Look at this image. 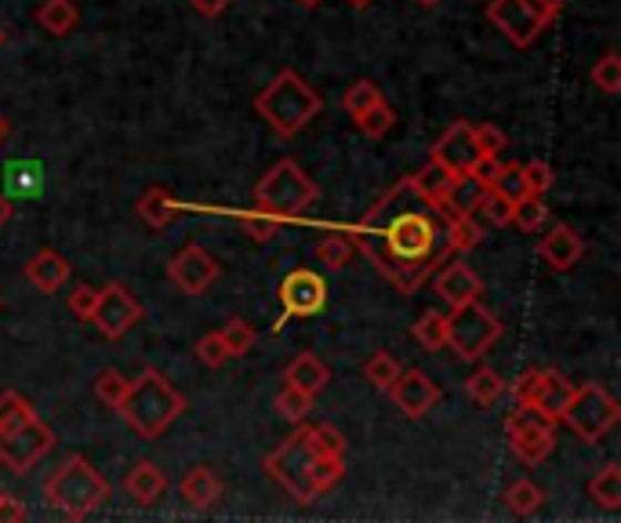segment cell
<instances>
[{
	"label": "cell",
	"mask_w": 621,
	"mask_h": 523,
	"mask_svg": "<svg viewBox=\"0 0 621 523\" xmlns=\"http://www.w3.org/2000/svg\"><path fill=\"white\" fill-rule=\"evenodd\" d=\"M346 237L400 295H415L429 273L447 262L440 222L411 178H400L386 196H378Z\"/></svg>",
	"instance_id": "obj_1"
},
{
	"label": "cell",
	"mask_w": 621,
	"mask_h": 523,
	"mask_svg": "<svg viewBox=\"0 0 621 523\" xmlns=\"http://www.w3.org/2000/svg\"><path fill=\"white\" fill-rule=\"evenodd\" d=\"M266 473L298 502H316L346 476V458L324 454L313 443V425H302L266 458Z\"/></svg>",
	"instance_id": "obj_2"
},
{
	"label": "cell",
	"mask_w": 621,
	"mask_h": 523,
	"mask_svg": "<svg viewBox=\"0 0 621 523\" xmlns=\"http://www.w3.org/2000/svg\"><path fill=\"white\" fill-rule=\"evenodd\" d=\"M116 411H121V418L142 440H156L182 418L186 397H182L161 371L145 368L139 378L128 382V392H124V400L116 403Z\"/></svg>",
	"instance_id": "obj_3"
},
{
	"label": "cell",
	"mask_w": 621,
	"mask_h": 523,
	"mask_svg": "<svg viewBox=\"0 0 621 523\" xmlns=\"http://www.w3.org/2000/svg\"><path fill=\"white\" fill-rule=\"evenodd\" d=\"M255 110L281 139H295L309 121H316V113L324 110V102L295 70H284L258 91Z\"/></svg>",
	"instance_id": "obj_4"
},
{
	"label": "cell",
	"mask_w": 621,
	"mask_h": 523,
	"mask_svg": "<svg viewBox=\"0 0 621 523\" xmlns=\"http://www.w3.org/2000/svg\"><path fill=\"white\" fill-rule=\"evenodd\" d=\"M44 499L51 509H59L62 516L70 520H84L95 509L110 499V480H105L95 465L81 454H70L65 462L48 476L44 483Z\"/></svg>",
	"instance_id": "obj_5"
},
{
	"label": "cell",
	"mask_w": 621,
	"mask_h": 523,
	"mask_svg": "<svg viewBox=\"0 0 621 523\" xmlns=\"http://www.w3.org/2000/svg\"><path fill=\"white\" fill-rule=\"evenodd\" d=\"M316 201H320V189H316V182L295 161H276L255 186L258 212H266L281 222L302 218Z\"/></svg>",
	"instance_id": "obj_6"
},
{
	"label": "cell",
	"mask_w": 621,
	"mask_h": 523,
	"mask_svg": "<svg viewBox=\"0 0 621 523\" xmlns=\"http://www.w3.org/2000/svg\"><path fill=\"white\" fill-rule=\"evenodd\" d=\"M618 418H621L618 400L603 386H574L560 422L571 425L586 443H600L618 425Z\"/></svg>",
	"instance_id": "obj_7"
},
{
	"label": "cell",
	"mask_w": 621,
	"mask_h": 523,
	"mask_svg": "<svg viewBox=\"0 0 621 523\" xmlns=\"http://www.w3.org/2000/svg\"><path fill=\"white\" fill-rule=\"evenodd\" d=\"M51 448H55V433H51L48 422L37 418V411L22 414L19 422L0 429V462L19 476L30 473Z\"/></svg>",
	"instance_id": "obj_8"
},
{
	"label": "cell",
	"mask_w": 621,
	"mask_h": 523,
	"mask_svg": "<svg viewBox=\"0 0 621 523\" xmlns=\"http://www.w3.org/2000/svg\"><path fill=\"white\" fill-rule=\"evenodd\" d=\"M501 338V324L491 309L477 302L455 306L451 317H447V346H451L461 360H480L487 349Z\"/></svg>",
	"instance_id": "obj_9"
},
{
	"label": "cell",
	"mask_w": 621,
	"mask_h": 523,
	"mask_svg": "<svg viewBox=\"0 0 621 523\" xmlns=\"http://www.w3.org/2000/svg\"><path fill=\"white\" fill-rule=\"evenodd\" d=\"M506 440L520 462H546L552 448H557V418H549L538 408H512L506 418Z\"/></svg>",
	"instance_id": "obj_10"
},
{
	"label": "cell",
	"mask_w": 621,
	"mask_h": 523,
	"mask_svg": "<svg viewBox=\"0 0 621 523\" xmlns=\"http://www.w3.org/2000/svg\"><path fill=\"white\" fill-rule=\"evenodd\" d=\"M487 22H491L498 33H506V41L512 48H531L552 25V16L535 8L531 0H491V4H487Z\"/></svg>",
	"instance_id": "obj_11"
},
{
	"label": "cell",
	"mask_w": 621,
	"mask_h": 523,
	"mask_svg": "<svg viewBox=\"0 0 621 523\" xmlns=\"http://www.w3.org/2000/svg\"><path fill=\"white\" fill-rule=\"evenodd\" d=\"M139 320H142L139 298L131 295L124 284H116V280L105 284L102 291H99L95 312H91V324L99 327V335L110 338V342H116V338H124Z\"/></svg>",
	"instance_id": "obj_12"
},
{
	"label": "cell",
	"mask_w": 621,
	"mask_h": 523,
	"mask_svg": "<svg viewBox=\"0 0 621 523\" xmlns=\"http://www.w3.org/2000/svg\"><path fill=\"white\" fill-rule=\"evenodd\" d=\"M276 295H281V302H284L281 320L273 324L276 331H281L291 317H316V312L327 306V284L320 273H313V269H291L281 280V291Z\"/></svg>",
	"instance_id": "obj_13"
},
{
	"label": "cell",
	"mask_w": 621,
	"mask_h": 523,
	"mask_svg": "<svg viewBox=\"0 0 621 523\" xmlns=\"http://www.w3.org/2000/svg\"><path fill=\"white\" fill-rule=\"evenodd\" d=\"M167 277L179 291L186 295H204L211 284L218 280V262L211 258L201 244H190L167 262Z\"/></svg>",
	"instance_id": "obj_14"
},
{
	"label": "cell",
	"mask_w": 621,
	"mask_h": 523,
	"mask_svg": "<svg viewBox=\"0 0 621 523\" xmlns=\"http://www.w3.org/2000/svg\"><path fill=\"white\" fill-rule=\"evenodd\" d=\"M429 161L451 167V172H458V175H469L472 164L480 161L477 139H472V124H469V121H455L451 127L444 131L440 139L432 142Z\"/></svg>",
	"instance_id": "obj_15"
},
{
	"label": "cell",
	"mask_w": 621,
	"mask_h": 523,
	"mask_svg": "<svg viewBox=\"0 0 621 523\" xmlns=\"http://www.w3.org/2000/svg\"><path fill=\"white\" fill-rule=\"evenodd\" d=\"M393 403L400 408L407 418H421V414H429L436 408V400H440V386L432 382V378L426 371H400L396 375V382L386 389Z\"/></svg>",
	"instance_id": "obj_16"
},
{
	"label": "cell",
	"mask_w": 621,
	"mask_h": 523,
	"mask_svg": "<svg viewBox=\"0 0 621 523\" xmlns=\"http://www.w3.org/2000/svg\"><path fill=\"white\" fill-rule=\"evenodd\" d=\"M432 287H436V295L455 309V306L477 302L483 291V280L477 277V269L466 266V262H440V273L432 277Z\"/></svg>",
	"instance_id": "obj_17"
},
{
	"label": "cell",
	"mask_w": 621,
	"mask_h": 523,
	"mask_svg": "<svg viewBox=\"0 0 621 523\" xmlns=\"http://www.w3.org/2000/svg\"><path fill=\"white\" fill-rule=\"evenodd\" d=\"M538 255H541V262H546L549 269L567 273V269L578 266L581 255H586V240H581L571 226H552L546 237H541Z\"/></svg>",
	"instance_id": "obj_18"
},
{
	"label": "cell",
	"mask_w": 621,
	"mask_h": 523,
	"mask_svg": "<svg viewBox=\"0 0 621 523\" xmlns=\"http://www.w3.org/2000/svg\"><path fill=\"white\" fill-rule=\"evenodd\" d=\"M411 182H415V189H418L421 201H426L429 207H436L444 201H455L458 189L466 186V175H458V172H451V167L429 161L418 175H411Z\"/></svg>",
	"instance_id": "obj_19"
},
{
	"label": "cell",
	"mask_w": 621,
	"mask_h": 523,
	"mask_svg": "<svg viewBox=\"0 0 621 523\" xmlns=\"http://www.w3.org/2000/svg\"><path fill=\"white\" fill-rule=\"evenodd\" d=\"M70 273H73V266L59 252H51V247H44V252H37L30 262H26V280L44 295H55L59 287L70 280Z\"/></svg>",
	"instance_id": "obj_20"
},
{
	"label": "cell",
	"mask_w": 621,
	"mask_h": 523,
	"mask_svg": "<svg viewBox=\"0 0 621 523\" xmlns=\"http://www.w3.org/2000/svg\"><path fill=\"white\" fill-rule=\"evenodd\" d=\"M179 494L190 509H196V513H207V509L222 499V480L215 476V469L193 465L190 473L179 480Z\"/></svg>",
	"instance_id": "obj_21"
},
{
	"label": "cell",
	"mask_w": 621,
	"mask_h": 523,
	"mask_svg": "<svg viewBox=\"0 0 621 523\" xmlns=\"http://www.w3.org/2000/svg\"><path fill=\"white\" fill-rule=\"evenodd\" d=\"M124 491L135 505H156L167 494V476L161 465L153 462H139L131 473L124 476Z\"/></svg>",
	"instance_id": "obj_22"
},
{
	"label": "cell",
	"mask_w": 621,
	"mask_h": 523,
	"mask_svg": "<svg viewBox=\"0 0 621 523\" xmlns=\"http://www.w3.org/2000/svg\"><path fill=\"white\" fill-rule=\"evenodd\" d=\"M284 382L302 389V392H309V397H316V392L327 389V382H332V371H327V363L320 357H313V352H302V357H295L284 368Z\"/></svg>",
	"instance_id": "obj_23"
},
{
	"label": "cell",
	"mask_w": 621,
	"mask_h": 523,
	"mask_svg": "<svg viewBox=\"0 0 621 523\" xmlns=\"http://www.w3.org/2000/svg\"><path fill=\"white\" fill-rule=\"evenodd\" d=\"M466 215L477 222V226L487 233V229H506L512 222V204L506 201V196H498L491 189H483L477 201L466 204Z\"/></svg>",
	"instance_id": "obj_24"
},
{
	"label": "cell",
	"mask_w": 621,
	"mask_h": 523,
	"mask_svg": "<svg viewBox=\"0 0 621 523\" xmlns=\"http://www.w3.org/2000/svg\"><path fill=\"white\" fill-rule=\"evenodd\" d=\"M44 189V164L37 161H8L4 164V196H37Z\"/></svg>",
	"instance_id": "obj_25"
},
{
	"label": "cell",
	"mask_w": 621,
	"mask_h": 523,
	"mask_svg": "<svg viewBox=\"0 0 621 523\" xmlns=\"http://www.w3.org/2000/svg\"><path fill=\"white\" fill-rule=\"evenodd\" d=\"M571 392H574V386L567 382L560 371H541V382H538V392H535L531 408L546 411L549 418H557V422H560L567 400H571Z\"/></svg>",
	"instance_id": "obj_26"
},
{
	"label": "cell",
	"mask_w": 621,
	"mask_h": 523,
	"mask_svg": "<svg viewBox=\"0 0 621 523\" xmlns=\"http://www.w3.org/2000/svg\"><path fill=\"white\" fill-rule=\"evenodd\" d=\"M37 22L51 37H70L81 25V11H77L73 0H44L41 11H37Z\"/></svg>",
	"instance_id": "obj_27"
},
{
	"label": "cell",
	"mask_w": 621,
	"mask_h": 523,
	"mask_svg": "<svg viewBox=\"0 0 621 523\" xmlns=\"http://www.w3.org/2000/svg\"><path fill=\"white\" fill-rule=\"evenodd\" d=\"M589 499L607 513L621 509V465H603L597 476L589 480Z\"/></svg>",
	"instance_id": "obj_28"
},
{
	"label": "cell",
	"mask_w": 621,
	"mask_h": 523,
	"mask_svg": "<svg viewBox=\"0 0 621 523\" xmlns=\"http://www.w3.org/2000/svg\"><path fill=\"white\" fill-rule=\"evenodd\" d=\"M139 215L150 222L153 229H164L171 218L179 215V204L171 201V193L164 186H153V189H145L142 193V201H139Z\"/></svg>",
	"instance_id": "obj_29"
},
{
	"label": "cell",
	"mask_w": 621,
	"mask_h": 523,
	"mask_svg": "<svg viewBox=\"0 0 621 523\" xmlns=\"http://www.w3.org/2000/svg\"><path fill=\"white\" fill-rule=\"evenodd\" d=\"M466 392L472 403H480V408H495L501 400V392H506V382H501V375L495 368H477L466 378Z\"/></svg>",
	"instance_id": "obj_30"
},
{
	"label": "cell",
	"mask_w": 621,
	"mask_h": 523,
	"mask_svg": "<svg viewBox=\"0 0 621 523\" xmlns=\"http://www.w3.org/2000/svg\"><path fill=\"white\" fill-rule=\"evenodd\" d=\"M411 338L426 352H440L447 346V317L440 309H426L421 312V320L411 327Z\"/></svg>",
	"instance_id": "obj_31"
},
{
	"label": "cell",
	"mask_w": 621,
	"mask_h": 523,
	"mask_svg": "<svg viewBox=\"0 0 621 523\" xmlns=\"http://www.w3.org/2000/svg\"><path fill=\"white\" fill-rule=\"evenodd\" d=\"M480 240H483V229H480L477 222H472L466 212H458L455 218H447V237H444L447 252L466 255V252H472V247H477Z\"/></svg>",
	"instance_id": "obj_32"
},
{
	"label": "cell",
	"mask_w": 621,
	"mask_h": 523,
	"mask_svg": "<svg viewBox=\"0 0 621 523\" xmlns=\"http://www.w3.org/2000/svg\"><path fill=\"white\" fill-rule=\"evenodd\" d=\"M353 255H356V247L346 233H332V237H324L320 244H316V262L327 269H346Z\"/></svg>",
	"instance_id": "obj_33"
},
{
	"label": "cell",
	"mask_w": 621,
	"mask_h": 523,
	"mask_svg": "<svg viewBox=\"0 0 621 523\" xmlns=\"http://www.w3.org/2000/svg\"><path fill=\"white\" fill-rule=\"evenodd\" d=\"M541 499H546V491H541L538 483L527 480V476L512 483L509 494H506V502H509V509H512L517 516H535L538 509H541Z\"/></svg>",
	"instance_id": "obj_34"
},
{
	"label": "cell",
	"mask_w": 621,
	"mask_h": 523,
	"mask_svg": "<svg viewBox=\"0 0 621 523\" xmlns=\"http://www.w3.org/2000/svg\"><path fill=\"white\" fill-rule=\"evenodd\" d=\"M546 215H549V207L541 204V196H520V201L512 204L509 226H517L523 233H538L541 226H546Z\"/></svg>",
	"instance_id": "obj_35"
},
{
	"label": "cell",
	"mask_w": 621,
	"mask_h": 523,
	"mask_svg": "<svg viewBox=\"0 0 621 523\" xmlns=\"http://www.w3.org/2000/svg\"><path fill=\"white\" fill-rule=\"evenodd\" d=\"M218 335H222V342H226V349H230V360L244 357V352H251V349H255V342H258V331L247 320H230Z\"/></svg>",
	"instance_id": "obj_36"
},
{
	"label": "cell",
	"mask_w": 621,
	"mask_h": 523,
	"mask_svg": "<svg viewBox=\"0 0 621 523\" xmlns=\"http://www.w3.org/2000/svg\"><path fill=\"white\" fill-rule=\"evenodd\" d=\"M353 121H356V127H360L367 139H381V135H389V131H393L396 113L386 106V99H381V102H375L371 110H364L360 116H353Z\"/></svg>",
	"instance_id": "obj_37"
},
{
	"label": "cell",
	"mask_w": 621,
	"mask_h": 523,
	"mask_svg": "<svg viewBox=\"0 0 621 523\" xmlns=\"http://www.w3.org/2000/svg\"><path fill=\"white\" fill-rule=\"evenodd\" d=\"M400 371H404V368H400V360H396L393 352H375V357L367 360L364 378H367V382H371L375 389L386 392V389L396 382V375H400Z\"/></svg>",
	"instance_id": "obj_38"
},
{
	"label": "cell",
	"mask_w": 621,
	"mask_h": 523,
	"mask_svg": "<svg viewBox=\"0 0 621 523\" xmlns=\"http://www.w3.org/2000/svg\"><path fill=\"white\" fill-rule=\"evenodd\" d=\"M276 411H281L287 422H302V418H306L309 411H313V397L309 392H302V389H295V386H284L281 389V397H276Z\"/></svg>",
	"instance_id": "obj_39"
},
{
	"label": "cell",
	"mask_w": 621,
	"mask_h": 523,
	"mask_svg": "<svg viewBox=\"0 0 621 523\" xmlns=\"http://www.w3.org/2000/svg\"><path fill=\"white\" fill-rule=\"evenodd\" d=\"M592 84H597L603 95H618L621 91V59L614 51H607V55L592 65Z\"/></svg>",
	"instance_id": "obj_40"
},
{
	"label": "cell",
	"mask_w": 621,
	"mask_h": 523,
	"mask_svg": "<svg viewBox=\"0 0 621 523\" xmlns=\"http://www.w3.org/2000/svg\"><path fill=\"white\" fill-rule=\"evenodd\" d=\"M375 102H381L378 84L375 81H356V84H349L346 99H342V106H346L349 116H360L364 110H371Z\"/></svg>",
	"instance_id": "obj_41"
},
{
	"label": "cell",
	"mask_w": 621,
	"mask_h": 523,
	"mask_svg": "<svg viewBox=\"0 0 621 523\" xmlns=\"http://www.w3.org/2000/svg\"><path fill=\"white\" fill-rule=\"evenodd\" d=\"M491 193L506 196L509 204H517L520 196H527V186H523V167H520V164H501V172H498V178H495Z\"/></svg>",
	"instance_id": "obj_42"
},
{
	"label": "cell",
	"mask_w": 621,
	"mask_h": 523,
	"mask_svg": "<svg viewBox=\"0 0 621 523\" xmlns=\"http://www.w3.org/2000/svg\"><path fill=\"white\" fill-rule=\"evenodd\" d=\"M124 392H128V378L116 371V368H105L95 375V397L102 403H110V408H116V403L124 400Z\"/></svg>",
	"instance_id": "obj_43"
},
{
	"label": "cell",
	"mask_w": 621,
	"mask_h": 523,
	"mask_svg": "<svg viewBox=\"0 0 621 523\" xmlns=\"http://www.w3.org/2000/svg\"><path fill=\"white\" fill-rule=\"evenodd\" d=\"M196 360L211 371L222 368V363H230V349H226V342H222L218 331H207L201 342H196Z\"/></svg>",
	"instance_id": "obj_44"
},
{
	"label": "cell",
	"mask_w": 621,
	"mask_h": 523,
	"mask_svg": "<svg viewBox=\"0 0 621 523\" xmlns=\"http://www.w3.org/2000/svg\"><path fill=\"white\" fill-rule=\"evenodd\" d=\"M520 167H523L527 196H546L552 189V167L546 161H531V164H520Z\"/></svg>",
	"instance_id": "obj_45"
},
{
	"label": "cell",
	"mask_w": 621,
	"mask_h": 523,
	"mask_svg": "<svg viewBox=\"0 0 621 523\" xmlns=\"http://www.w3.org/2000/svg\"><path fill=\"white\" fill-rule=\"evenodd\" d=\"M244 229L251 233V240L255 244H269L276 233H281V218H273L266 212H251V215H244Z\"/></svg>",
	"instance_id": "obj_46"
},
{
	"label": "cell",
	"mask_w": 621,
	"mask_h": 523,
	"mask_svg": "<svg viewBox=\"0 0 621 523\" xmlns=\"http://www.w3.org/2000/svg\"><path fill=\"white\" fill-rule=\"evenodd\" d=\"M472 139H477L480 156H501V150L509 146L506 131H501L498 124H480V127H472Z\"/></svg>",
	"instance_id": "obj_47"
},
{
	"label": "cell",
	"mask_w": 621,
	"mask_h": 523,
	"mask_svg": "<svg viewBox=\"0 0 621 523\" xmlns=\"http://www.w3.org/2000/svg\"><path fill=\"white\" fill-rule=\"evenodd\" d=\"M65 302H70V312L77 320H88L91 324V312H95V302H99V291L91 284H77L73 291H70V298H65Z\"/></svg>",
	"instance_id": "obj_48"
},
{
	"label": "cell",
	"mask_w": 621,
	"mask_h": 523,
	"mask_svg": "<svg viewBox=\"0 0 621 523\" xmlns=\"http://www.w3.org/2000/svg\"><path fill=\"white\" fill-rule=\"evenodd\" d=\"M33 411V403L22 397V392L16 389H8V392H0V429L11 425V422H19L22 414H30Z\"/></svg>",
	"instance_id": "obj_49"
},
{
	"label": "cell",
	"mask_w": 621,
	"mask_h": 523,
	"mask_svg": "<svg viewBox=\"0 0 621 523\" xmlns=\"http://www.w3.org/2000/svg\"><path fill=\"white\" fill-rule=\"evenodd\" d=\"M538 382H541V371L538 368H527L517 382H512V408H531L535 403V392H538Z\"/></svg>",
	"instance_id": "obj_50"
},
{
	"label": "cell",
	"mask_w": 621,
	"mask_h": 523,
	"mask_svg": "<svg viewBox=\"0 0 621 523\" xmlns=\"http://www.w3.org/2000/svg\"><path fill=\"white\" fill-rule=\"evenodd\" d=\"M313 443H316V448H320L324 454L346 458V437H342L335 425H313Z\"/></svg>",
	"instance_id": "obj_51"
},
{
	"label": "cell",
	"mask_w": 621,
	"mask_h": 523,
	"mask_svg": "<svg viewBox=\"0 0 621 523\" xmlns=\"http://www.w3.org/2000/svg\"><path fill=\"white\" fill-rule=\"evenodd\" d=\"M193 4V11L196 16H204V19H215V16H222V11H226L233 0H190Z\"/></svg>",
	"instance_id": "obj_52"
},
{
	"label": "cell",
	"mask_w": 621,
	"mask_h": 523,
	"mask_svg": "<svg viewBox=\"0 0 621 523\" xmlns=\"http://www.w3.org/2000/svg\"><path fill=\"white\" fill-rule=\"evenodd\" d=\"M30 513H26V505H19L11 494L0 491V520H26Z\"/></svg>",
	"instance_id": "obj_53"
},
{
	"label": "cell",
	"mask_w": 621,
	"mask_h": 523,
	"mask_svg": "<svg viewBox=\"0 0 621 523\" xmlns=\"http://www.w3.org/2000/svg\"><path fill=\"white\" fill-rule=\"evenodd\" d=\"M531 4H535V8H541V11H546V16H552V19H557L560 11L567 8V0H531Z\"/></svg>",
	"instance_id": "obj_54"
},
{
	"label": "cell",
	"mask_w": 621,
	"mask_h": 523,
	"mask_svg": "<svg viewBox=\"0 0 621 523\" xmlns=\"http://www.w3.org/2000/svg\"><path fill=\"white\" fill-rule=\"evenodd\" d=\"M11 215H16V207H11V196L0 193V226H8Z\"/></svg>",
	"instance_id": "obj_55"
},
{
	"label": "cell",
	"mask_w": 621,
	"mask_h": 523,
	"mask_svg": "<svg viewBox=\"0 0 621 523\" xmlns=\"http://www.w3.org/2000/svg\"><path fill=\"white\" fill-rule=\"evenodd\" d=\"M8 135H11V121H8L4 113H0V142H4Z\"/></svg>",
	"instance_id": "obj_56"
},
{
	"label": "cell",
	"mask_w": 621,
	"mask_h": 523,
	"mask_svg": "<svg viewBox=\"0 0 621 523\" xmlns=\"http://www.w3.org/2000/svg\"><path fill=\"white\" fill-rule=\"evenodd\" d=\"M295 4H302V8H320L324 0H295Z\"/></svg>",
	"instance_id": "obj_57"
},
{
	"label": "cell",
	"mask_w": 621,
	"mask_h": 523,
	"mask_svg": "<svg viewBox=\"0 0 621 523\" xmlns=\"http://www.w3.org/2000/svg\"><path fill=\"white\" fill-rule=\"evenodd\" d=\"M346 4H349V8H367L371 0H346Z\"/></svg>",
	"instance_id": "obj_58"
},
{
	"label": "cell",
	"mask_w": 621,
	"mask_h": 523,
	"mask_svg": "<svg viewBox=\"0 0 621 523\" xmlns=\"http://www.w3.org/2000/svg\"><path fill=\"white\" fill-rule=\"evenodd\" d=\"M418 4H421V8H436L440 0H418Z\"/></svg>",
	"instance_id": "obj_59"
},
{
	"label": "cell",
	"mask_w": 621,
	"mask_h": 523,
	"mask_svg": "<svg viewBox=\"0 0 621 523\" xmlns=\"http://www.w3.org/2000/svg\"><path fill=\"white\" fill-rule=\"evenodd\" d=\"M0 44H4V30H0Z\"/></svg>",
	"instance_id": "obj_60"
}]
</instances>
